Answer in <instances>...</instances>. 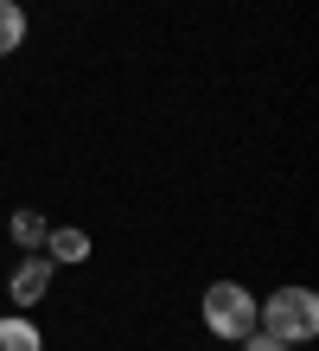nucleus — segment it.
Returning a JSON list of instances; mask_svg holds the SVG:
<instances>
[{
	"mask_svg": "<svg viewBox=\"0 0 319 351\" xmlns=\"http://www.w3.org/2000/svg\"><path fill=\"white\" fill-rule=\"evenodd\" d=\"M45 256L64 262V268L90 262V230H77V223H51V230H45Z\"/></svg>",
	"mask_w": 319,
	"mask_h": 351,
	"instance_id": "20e7f679",
	"label": "nucleus"
},
{
	"mask_svg": "<svg viewBox=\"0 0 319 351\" xmlns=\"http://www.w3.org/2000/svg\"><path fill=\"white\" fill-rule=\"evenodd\" d=\"M243 351H294V345H281V339H274V332H262V326H255V332L243 339Z\"/></svg>",
	"mask_w": 319,
	"mask_h": 351,
	"instance_id": "6e6552de",
	"label": "nucleus"
},
{
	"mask_svg": "<svg viewBox=\"0 0 319 351\" xmlns=\"http://www.w3.org/2000/svg\"><path fill=\"white\" fill-rule=\"evenodd\" d=\"M255 326L274 332L281 345H307V339H319V294L313 287H274V294L255 306Z\"/></svg>",
	"mask_w": 319,
	"mask_h": 351,
	"instance_id": "f257e3e1",
	"label": "nucleus"
},
{
	"mask_svg": "<svg viewBox=\"0 0 319 351\" xmlns=\"http://www.w3.org/2000/svg\"><path fill=\"white\" fill-rule=\"evenodd\" d=\"M255 300L243 281H211L204 287V326H211V339H224V345H243L255 332Z\"/></svg>",
	"mask_w": 319,
	"mask_h": 351,
	"instance_id": "f03ea898",
	"label": "nucleus"
},
{
	"mask_svg": "<svg viewBox=\"0 0 319 351\" xmlns=\"http://www.w3.org/2000/svg\"><path fill=\"white\" fill-rule=\"evenodd\" d=\"M45 230H51V223H45V217H38V211H32V204H19V211L7 217V237L19 243V250H45Z\"/></svg>",
	"mask_w": 319,
	"mask_h": 351,
	"instance_id": "0eeeda50",
	"label": "nucleus"
},
{
	"mask_svg": "<svg viewBox=\"0 0 319 351\" xmlns=\"http://www.w3.org/2000/svg\"><path fill=\"white\" fill-rule=\"evenodd\" d=\"M0 351H45V332L26 313H0Z\"/></svg>",
	"mask_w": 319,
	"mask_h": 351,
	"instance_id": "39448f33",
	"label": "nucleus"
},
{
	"mask_svg": "<svg viewBox=\"0 0 319 351\" xmlns=\"http://www.w3.org/2000/svg\"><path fill=\"white\" fill-rule=\"evenodd\" d=\"M51 256L45 250H26V256H19V268H13V275H7V300L13 306H38V300H45L51 294Z\"/></svg>",
	"mask_w": 319,
	"mask_h": 351,
	"instance_id": "7ed1b4c3",
	"label": "nucleus"
},
{
	"mask_svg": "<svg viewBox=\"0 0 319 351\" xmlns=\"http://www.w3.org/2000/svg\"><path fill=\"white\" fill-rule=\"evenodd\" d=\"M26 7L19 0H0V58H13V51H26Z\"/></svg>",
	"mask_w": 319,
	"mask_h": 351,
	"instance_id": "423d86ee",
	"label": "nucleus"
}]
</instances>
